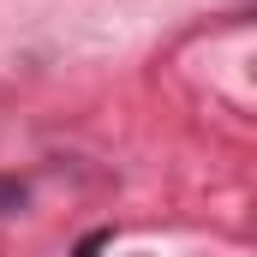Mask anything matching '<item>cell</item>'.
I'll return each mask as SVG.
<instances>
[{
  "label": "cell",
  "instance_id": "1",
  "mask_svg": "<svg viewBox=\"0 0 257 257\" xmlns=\"http://www.w3.org/2000/svg\"><path fill=\"white\" fill-rule=\"evenodd\" d=\"M18 203H24V186H18V180H0V215L18 209Z\"/></svg>",
  "mask_w": 257,
  "mask_h": 257
},
{
  "label": "cell",
  "instance_id": "2",
  "mask_svg": "<svg viewBox=\"0 0 257 257\" xmlns=\"http://www.w3.org/2000/svg\"><path fill=\"white\" fill-rule=\"evenodd\" d=\"M251 12H257V0H251Z\"/></svg>",
  "mask_w": 257,
  "mask_h": 257
}]
</instances>
